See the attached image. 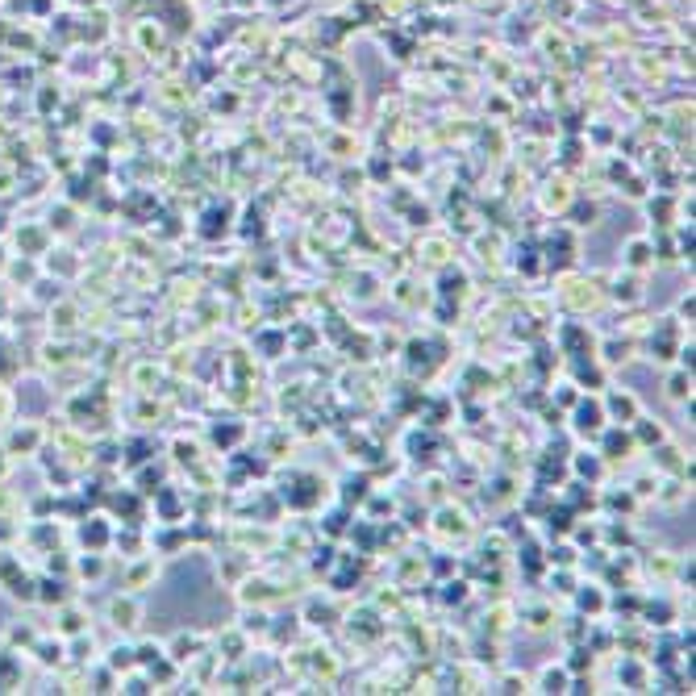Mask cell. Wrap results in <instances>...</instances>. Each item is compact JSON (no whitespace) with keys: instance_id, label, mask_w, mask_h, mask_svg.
Segmentation results:
<instances>
[{"instance_id":"obj_6","label":"cell","mask_w":696,"mask_h":696,"mask_svg":"<svg viewBox=\"0 0 696 696\" xmlns=\"http://www.w3.org/2000/svg\"><path fill=\"white\" fill-rule=\"evenodd\" d=\"M547 688L542 692H563V671H547V680H542Z\"/></svg>"},{"instance_id":"obj_9","label":"cell","mask_w":696,"mask_h":696,"mask_svg":"<svg viewBox=\"0 0 696 696\" xmlns=\"http://www.w3.org/2000/svg\"><path fill=\"white\" fill-rule=\"evenodd\" d=\"M605 446H609V455H617V451H625V446H629V438H617V434H609V442H605Z\"/></svg>"},{"instance_id":"obj_7","label":"cell","mask_w":696,"mask_h":696,"mask_svg":"<svg viewBox=\"0 0 696 696\" xmlns=\"http://www.w3.org/2000/svg\"><path fill=\"white\" fill-rule=\"evenodd\" d=\"M80 575H100V559H80Z\"/></svg>"},{"instance_id":"obj_3","label":"cell","mask_w":696,"mask_h":696,"mask_svg":"<svg viewBox=\"0 0 696 696\" xmlns=\"http://www.w3.org/2000/svg\"><path fill=\"white\" fill-rule=\"evenodd\" d=\"M613 413H617L621 421H629V417H638V400H634V396H613Z\"/></svg>"},{"instance_id":"obj_4","label":"cell","mask_w":696,"mask_h":696,"mask_svg":"<svg viewBox=\"0 0 696 696\" xmlns=\"http://www.w3.org/2000/svg\"><path fill=\"white\" fill-rule=\"evenodd\" d=\"M579 430H601V409H597V405H584V409H579Z\"/></svg>"},{"instance_id":"obj_2","label":"cell","mask_w":696,"mask_h":696,"mask_svg":"<svg viewBox=\"0 0 696 696\" xmlns=\"http://www.w3.org/2000/svg\"><path fill=\"white\" fill-rule=\"evenodd\" d=\"M692 392V380H688V371H675V376H671V384H667V396L671 400H684Z\"/></svg>"},{"instance_id":"obj_8","label":"cell","mask_w":696,"mask_h":696,"mask_svg":"<svg viewBox=\"0 0 696 696\" xmlns=\"http://www.w3.org/2000/svg\"><path fill=\"white\" fill-rule=\"evenodd\" d=\"M125 692H150V680H142V675H130V680H125Z\"/></svg>"},{"instance_id":"obj_5","label":"cell","mask_w":696,"mask_h":696,"mask_svg":"<svg viewBox=\"0 0 696 696\" xmlns=\"http://www.w3.org/2000/svg\"><path fill=\"white\" fill-rule=\"evenodd\" d=\"M80 621H84V617H80L75 609H67V613H63V634H67V638H71V634H80Z\"/></svg>"},{"instance_id":"obj_1","label":"cell","mask_w":696,"mask_h":696,"mask_svg":"<svg viewBox=\"0 0 696 696\" xmlns=\"http://www.w3.org/2000/svg\"><path fill=\"white\" fill-rule=\"evenodd\" d=\"M104 613H109V621H113L117 629H138V621H142V605H138L134 597H113Z\"/></svg>"}]
</instances>
